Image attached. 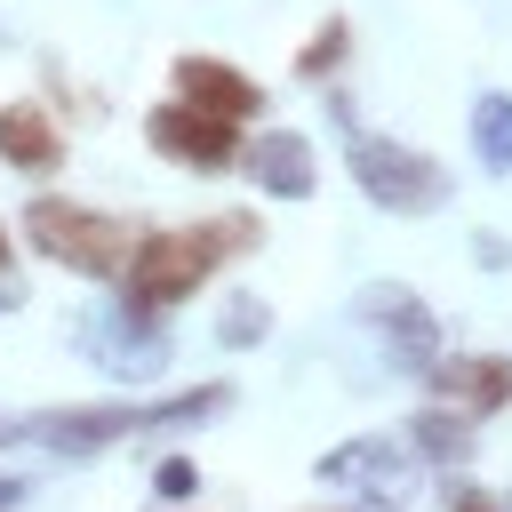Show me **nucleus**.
I'll return each instance as SVG.
<instances>
[{
  "mask_svg": "<svg viewBox=\"0 0 512 512\" xmlns=\"http://www.w3.org/2000/svg\"><path fill=\"white\" fill-rule=\"evenodd\" d=\"M248 248H264V224H256L248 208H224V216H200V224L144 232V240L128 248V264H120V304L144 312V320H160V312H176L184 296H200L208 272H216L224 256H248Z\"/></svg>",
  "mask_w": 512,
  "mask_h": 512,
  "instance_id": "nucleus-1",
  "label": "nucleus"
},
{
  "mask_svg": "<svg viewBox=\"0 0 512 512\" xmlns=\"http://www.w3.org/2000/svg\"><path fill=\"white\" fill-rule=\"evenodd\" d=\"M344 160H352V184L368 192V208H384V216H440L456 200V176L400 136L344 128Z\"/></svg>",
  "mask_w": 512,
  "mask_h": 512,
  "instance_id": "nucleus-2",
  "label": "nucleus"
},
{
  "mask_svg": "<svg viewBox=\"0 0 512 512\" xmlns=\"http://www.w3.org/2000/svg\"><path fill=\"white\" fill-rule=\"evenodd\" d=\"M24 240H32L48 264L80 272V280H120V264H128V248H136L120 216L80 208V200H56V192H40V200L24 208Z\"/></svg>",
  "mask_w": 512,
  "mask_h": 512,
  "instance_id": "nucleus-3",
  "label": "nucleus"
},
{
  "mask_svg": "<svg viewBox=\"0 0 512 512\" xmlns=\"http://www.w3.org/2000/svg\"><path fill=\"white\" fill-rule=\"evenodd\" d=\"M384 344H392V360L408 368V376H424L432 360H440V312L408 288V280H376V288H360V304H352Z\"/></svg>",
  "mask_w": 512,
  "mask_h": 512,
  "instance_id": "nucleus-4",
  "label": "nucleus"
},
{
  "mask_svg": "<svg viewBox=\"0 0 512 512\" xmlns=\"http://www.w3.org/2000/svg\"><path fill=\"white\" fill-rule=\"evenodd\" d=\"M144 144L160 160H184V168H232L240 160V128L216 120V112H200V104H184V96H168V104L144 112Z\"/></svg>",
  "mask_w": 512,
  "mask_h": 512,
  "instance_id": "nucleus-5",
  "label": "nucleus"
},
{
  "mask_svg": "<svg viewBox=\"0 0 512 512\" xmlns=\"http://www.w3.org/2000/svg\"><path fill=\"white\" fill-rule=\"evenodd\" d=\"M24 440H40L48 456H96L128 432H144V400H96V408H48V416H24L16 424Z\"/></svg>",
  "mask_w": 512,
  "mask_h": 512,
  "instance_id": "nucleus-6",
  "label": "nucleus"
},
{
  "mask_svg": "<svg viewBox=\"0 0 512 512\" xmlns=\"http://www.w3.org/2000/svg\"><path fill=\"white\" fill-rule=\"evenodd\" d=\"M232 168H240L256 192H272V200H312V192H320V152H312V136H296V128H256Z\"/></svg>",
  "mask_w": 512,
  "mask_h": 512,
  "instance_id": "nucleus-7",
  "label": "nucleus"
},
{
  "mask_svg": "<svg viewBox=\"0 0 512 512\" xmlns=\"http://www.w3.org/2000/svg\"><path fill=\"white\" fill-rule=\"evenodd\" d=\"M168 88H176L184 104H200V112L232 120V128L264 112V88H256L240 64H224V56H176V64H168Z\"/></svg>",
  "mask_w": 512,
  "mask_h": 512,
  "instance_id": "nucleus-8",
  "label": "nucleus"
},
{
  "mask_svg": "<svg viewBox=\"0 0 512 512\" xmlns=\"http://www.w3.org/2000/svg\"><path fill=\"white\" fill-rule=\"evenodd\" d=\"M424 384L480 424V416H496V408L512 400V360H504V352H456V360H432Z\"/></svg>",
  "mask_w": 512,
  "mask_h": 512,
  "instance_id": "nucleus-9",
  "label": "nucleus"
},
{
  "mask_svg": "<svg viewBox=\"0 0 512 512\" xmlns=\"http://www.w3.org/2000/svg\"><path fill=\"white\" fill-rule=\"evenodd\" d=\"M88 352H96L112 376H160V368H168L160 320H144V312H128V304H112V312L88 328Z\"/></svg>",
  "mask_w": 512,
  "mask_h": 512,
  "instance_id": "nucleus-10",
  "label": "nucleus"
},
{
  "mask_svg": "<svg viewBox=\"0 0 512 512\" xmlns=\"http://www.w3.org/2000/svg\"><path fill=\"white\" fill-rule=\"evenodd\" d=\"M0 160L24 168V176H40V168L64 160V128L40 104H0Z\"/></svg>",
  "mask_w": 512,
  "mask_h": 512,
  "instance_id": "nucleus-11",
  "label": "nucleus"
},
{
  "mask_svg": "<svg viewBox=\"0 0 512 512\" xmlns=\"http://www.w3.org/2000/svg\"><path fill=\"white\" fill-rule=\"evenodd\" d=\"M472 160L488 176H512V88H480L472 96Z\"/></svg>",
  "mask_w": 512,
  "mask_h": 512,
  "instance_id": "nucleus-12",
  "label": "nucleus"
},
{
  "mask_svg": "<svg viewBox=\"0 0 512 512\" xmlns=\"http://www.w3.org/2000/svg\"><path fill=\"white\" fill-rule=\"evenodd\" d=\"M408 440H416L424 464H464V456H472V416L440 400V408H424V416L408 424Z\"/></svg>",
  "mask_w": 512,
  "mask_h": 512,
  "instance_id": "nucleus-13",
  "label": "nucleus"
},
{
  "mask_svg": "<svg viewBox=\"0 0 512 512\" xmlns=\"http://www.w3.org/2000/svg\"><path fill=\"white\" fill-rule=\"evenodd\" d=\"M344 56H352V16H328V24L296 48V80H336Z\"/></svg>",
  "mask_w": 512,
  "mask_h": 512,
  "instance_id": "nucleus-14",
  "label": "nucleus"
},
{
  "mask_svg": "<svg viewBox=\"0 0 512 512\" xmlns=\"http://www.w3.org/2000/svg\"><path fill=\"white\" fill-rule=\"evenodd\" d=\"M264 336H272V304H264V296H232L224 320H216V344H224V352H248V344H264Z\"/></svg>",
  "mask_w": 512,
  "mask_h": 512,
  "instance_id": "nucleus-15",
  "label": "nucleus"
},
{
  "mask_svg": "<svg viewBox=\"0 0 512 512\" xmlns=\"http://www.w3.org/2000/svg\"><path fill=\"white\" fill-rule=\"evenodd\" d=\"M152 496H160V504H192V496H200V464H192V456H160V464H152Z\"/></svg>",
  "mask_w": 512,
  "mask_h": 512,
  "instance_id": "nucleus-16",
  "label": "nucleus"
},
{
  "mask_svg": "<svg viewBox=\"0 0 512 512\" xmlns=\"http://www.w3.org/2000/svg\"><path fill=\"white\" fill-rule=\"evenodd\" d=\"M472 264H480V272H504V264H512V248H504L496 232H472Z\"/></svg>",
  "mask_w": 512,
  "mask_h": 512,
  "instance_id": "nucleus-17",
  "label": "nucleus"
},
{
  "mask_svg": "<svg viewBox=\"0 0 512 512\" xmlns=\"http://www.w3.org/2000/svg\"><path fill=\"white\" fill-rule=\"evenodd\" d=\"M448 512H512V504H504L496 488H456V496H448Z\"/></svg>",
  "mask_w": 512,
  "mask_h": 512,
  "instance_id": "nucleus-18",
  "label": "nucleus"
},
{
  "mask_svg": "<svg viewBox=\"0 0 512 512\" xmlns=\"http://www.w3.org/2000/svg\"><path fill=\"white\" fill-rule=\"evenodd\" d=\"M8 504H24V480H16V472H0V512H8Z\"/></svg>",
  "mask_w": 512,
  "mask_h": 512,
  "instance_id": "nucleus-19",
  "label": "nucleus"
},
{
  "mask_svg": "<svg viewBox=\"0 0 512 512\" xmlns=\"http://www.w3.org/2000/svg\"><path fill=\"white\" fill-rule=\"evenodd\" d=\"M16 304H24V288H16L8 272H0V312H16Z\"/></svg>",
  "mask_w": 512,
  "mask_h": 512,
  "instance_id": "nucleus-20",
  "label": "nucleus"
},
{
  "mask_svg": "<svg viewBox=\"0 0 512 512\" xmlns=\"http://www.w3.org/2000/svg\"><path fill=\"white\" fill-rule=\"evenodd\" d=\"M0 272H8V224H0Z\"/></svg>",
  "mask_w": 512,
  "mask_h": 512,
  "instance_id": "nucleus-21",
  "label": "nucleus"
},
{
  "mask_svg": "<svg viewBox=\"0 0 512 512\" xmlns=\"http://www.w3.org/2000/svg\"><path fill=\"white\" fill-rule=\"evenodd\" d=\"M0 440H16V424H0Z\"/></svg>",
  "mask_w": 512,
  "mask_h": 512,
  "instance_id": "nucleus-22",
  "label": "nucleus"
}]
</instances>
